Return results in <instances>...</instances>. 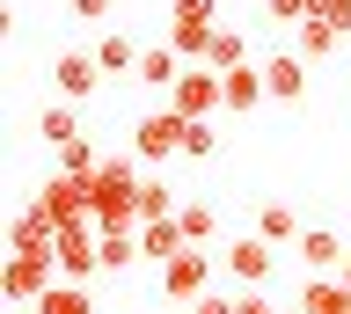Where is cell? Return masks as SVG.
<instances>
[{
	"label": "cell",
	"instance_id": "cell-25",
	"mask_svg": "<svg viewBox=\"0 0 351 314\" xmlns=\"http://www.w3.org/2000/svg\"><path fill=\"white\" fill-rule=\"evenodd\" d=\"M103 161H110V154H95L88 139H73V146H59V176H81V183H88L95 168H103Z\"/></svg>",
	"mask_w": 351,
	"mask_h": 314
},
{
	"label": "cell",
	"instance_id": "cell-12",
	"mask_svg": "<svg viewBox=\"0 0 351 314\" xmlns=\"http://www.w3.org/2000/svg\"><path fill=\"white\" fill-rule=\"evenodd\" d=\"M227 81V117H249L271 103V88H263V66H234V73H219Z\"/></svg>",
	"mask_w": 351,
	"mask_h": 314
},
{
	"label": "cell",
	"instance_id": "cell-19",
	"mask_svg": "<svg viewBox=\"0 0 351 314\" xmlns=\"http://www.w3.org/2000/svg\"><path fill=\"white\" fill-rule=\"evenodd\" d=\"M139 81H147V88H161V95H169L176 81H183V59H176L169 44H154V51H139Z\"/></svg>",
	"mask_w": 351,
	"mask_h": 314
},
{
	"label": "cell",
	"instance_id": "cell-5",
	"mask_svg": "<svg viewBox=\"0 0 351 314\" xmlns=\"http://www.w3.org/2000/svg\"><path fill=\"white\" fill-rule=\"evenodd\" d=\"M183 132H191V117L154 110V117L132 125V154H139V161H169V154H183Z\"/></svg>",
	"mask_w": 351,
	"mask_h": 314
},
{
	"label": "cell",
	"instance_id": "cell-3",
	"mask_svg": "<svg viewBox=\"0 0 351 314\" xmlns=\"http://www.w3.org/2000/svg\"><path fill=\"white\" fill-rule=\"evenodd\" d=\"M169 110L176 117H213V110H227V81H219L213 66H183V81L169 88Z\"/></svg>",
	"mask_w": 351,
	"mask_h": 314
},
{
	"label": "cell",
	"instance_id": "cell-21",
	"mask_svg": "<svg viewBox=\"0 0 351 314\" xmlns=\"http://www.w3.org/2000/svg\"><path fill=\"white\" fill-rule=\"evenodd\" d=\"M154 220H176V190H169L161 176L139 183V226H154Z\"/></svg>",
	"mask_w": 351,
	"mask_h": 314
},
{
	"label": "cell",
	"instance_id": "cell-30",
	"mask_svg": "<svg viewBox=\"0 0 351 314\" xmlns=\"http://www.w3.org/2000/svg\"><path fill=\"white\" fill-rule=\"evenodd\" d=\"M271 23H307V0H263Z\"/></svg>",
	"mask_w": 351,
	"mask_h": 314
},
{
	"label": "cell",
	"instance_id": "cell-33",
	"mask_svg": "<svg viewBox=\"0 0 351 314\" xmlns=\"http://www.w3.org/2000/svg\"><path fill=\"white\" fill-rule=\"evenodd\" d=\"M110 8H117V0H73V15H81V23H103Z\"/></svg>",
	"mask_w": 351,
	"mask_h": 314
},
{
	"label": "cell",
	"instance_id": "cell-18",
	"mask_svg": "<svg viewBox=\"0 0 351 314\" xmlns=\"http://www.w3.org/2000/svg\"><path fill=\"white\" fill-rule=\"evenodd\" d=\"M37 132H44V146H73V139H81V110H73V103H44Z\"/></svg>",
	"mask_w": 351,
	"mask_h": 314
},
{
	"label": "cell",
	"instance_id": "cell-23",
	"mask_svg": "<svg viewBox=\"0 0 351 314\" xmlns=\"http://www.w3.org/2000/svg\"><path fill=\"white\" fill-rule=\"evenodd\" d=\"M176 220H183V234H191V248H205V241H213V234H219V212H213V205H176Z\"/></svg>",
	"mask_w": 351,
	"mask_h": 314
},
{
	"label": "cell",
	"instance_id": "cell-27",
	"mask_svg": "<svg viewBox=\"0 0 351 314\" xmlns=\"http://www.w3.org/2000/svg\"><path fill=\"white\" fill-rule=\"evenodd\" d=\"M95 59H103V73H139V44H132V37H103Z\"/></svg>",
	"mask_w": 351,
	"mask_h": 314
},
{
	"label": "cell",
	"instance_id": "cell-20",
	"mask_svg": "<svg viewBox=\"0 0 351 314\" xmlns=\"http://www.w3.org/2000/svg\"><path fill=\"white\" fill-rule=\"evenodd\" d=\"M337 37H344L337 23H315V15H307V23L293 29V51H300V59H329V51H337Z\"/></svg>",
	"mask_w": 351,
	"mask_h": 314
},
{
	"label": "cell",
	"instance_id": "cell-34",
	"mask_svg": "<svg viewBox=\"0 0 351 314\" xmlns=\"http://www.w3.org/2000/svg\"><path fill=\"white\" fill-rule=\"evenodd\" d=\"M234 314H278V307H271L263 292H241V307H234Z\"/></svg>",
	"mask_w": 351,
	"mask_h": 314
},
{
	"label": "cell",
	"instance_id": "cell-7",
	"mask_svg": "<svg viewBox=\"0 0 351 314\" xmlns=\"http://www.w3.org/2000/svg\"><path fill=\"white\" fill-rule=\"evenodd\" d=\"M51 248H59V220L44 205H22L8 226V256H51Z\"/></svg>",
	"mask_w": 351,
	"mask_h": 314
},
{
	"label": "cell",
	"instance_id": "cell-10",
	"mask_svg": "<svg viewBox=\"0 0 351 314\" xmlns=\"http://www.w3.org/2000/svg\"><path fill=\"white\" fill-rule=\"evenodd\" d=\"M263 88H271V103H300L307 95V59L300 51H271L263 59Z\"/></svg>",
	"mask_w": 351,
	"mask_h": 314
},
{
	"label": "cell",
	"instance_id": "cell-31",
	"mask_svg": "<svg viewBox=\"0 0 351 314\" xmlns=\"http://www.w3.org/2000/svg\"><path fill=\"white\" fill-rule=\"evenodd\" d=\"M241 300H227V292H205V300H191V314H234Z\"/></svg>",
	"mask_w": 351,
	"mask_h": 314
},
{
	"label": "cell",
	"instance_id": "cell-28",
	"mask_svg": "<svg viewBox=\"0 0 351 314\" xmlns=\"http://www.w3.org/2000/svg\"><path fill=\"white\" fill-rule=\"evenodd\" d=\"M139 263V234H103V270H132Z\"/></svg>",
	"mask_w": 351,
	"mask_h": 314
},
{
	"label": "cell",
	"instance_id": "cell-15",
	"mask_svg": "<svg viewBox=\"0 0 351 314\" xmlns=\"http://www.w3.org/2000/svg\"><path fill=\"white\" fill-rule=\"evenodd\" d=\"M293 248H300V263L315 270V278H329V270H344V248H337V234H329V226H307V234H300Z\"/></svg>",
	"mask_w": 351,
	"mask_h": 314
},
{
	"label": "cell",
	"instance_id": "cell-32",
	"mask_svg": "<svg viewBox=\"0 0 351 314\" xmlns=\"http://www.w3.org/2000/svg\"><path fill=\"white\" fill-rule=\"evenodd\" d=\"M176 15L183 23H213V0H176Z\"/></svg>",
	"mask_w": 351,
	"mask_h": 314
},
{
	"label": "cell",
	"instance_id": "cell-13",
	"mask_svg": "<svg viewBox=\"0 0 351 314\" xmlns=\"http://www.w3.org/2000/svg\"><path fill=\"white\" fill-rule=\"evenodd\" d=\"M213 37H219L213 23H183V15H176V23H169V51H176V59H183V66H191V59H197V66H205V59H213Z\"/></svg>",
	"mask_w": 351,
	"mask_h": 314
},
{
	"label": "cell",
	"instance_id": "cell-11",
	"mask_svg": "<svg viewBox=\"0 0 351 314\" xmlns=\"http://www.w3.org/2000/svg\"><path fill=\"white\" fill-rule=\"evenodd\" d=\"M37 205H44V212H51L59 226H66V220H88V183H81V176H51Z\"/></svg>",
	"mask_w": 351,
	"mask_h": 314
},
{
	"label": "cell",
	"instance_id": "cell-24",
	"mask_svg": "<svg viewBox=\"0 0 351 314\" xmlns=\"http://www.w3.org/2000/svg\"><path fill=\"white\" fill-rule=\"evenodd\" d=\"M205 66H213V73L249 66V37H241V29H219V37H213V59H205Z\"/></svg>",
	"mask_w": 351,
	"mask_h": 314
},
{
	"label": "cell",
	"instance_id": "cell-2",
	"mask_svg": "<svg viewBox=\"0 0 351 314\" xmlns=\"http://www.w3.org/2000/svg\"><path fill=\"white\" fill-rule=\"evenodd\" d=\"M51 263H59L66 285H88V278L103 270V234H95V220H66V226H59V248H51Z\"/></svg>",
	"mask_w": 351,
	"mask_h": 314
},
{
	"label": "cell",
	"instance_id": "cell-29",
	"mask_svg": "<svg viewBox=\"0 0 351 314\" xmlns=\"http://www.w3.org/2000/svg\"><path fill=\"white\" fill-rule=\"evenodd\" d=\"M307 15H315V23H337L351 37V0H307Z\"/></svg>",
	"mask_w": 351,
	"mask_h": 314
},
{
	"label": "cell",
	"instance_id": "cell-14",
	"mask_svg": "<svg viewBox=\"0 0 351 314\" xmlns=\"http://www.w3.org/2000/svg\"><path fill=\"white\" fill-rule=\"evenodd\" d=\"M249 234H263L271 248H285V241H300L307 226L293 220V205H285V198H271V205H256V226H249Z\"/></svg>",
	"mask_w": 351,
	"mask_h": 314
},
{
	"label": "cell",
	"instance_id": "cell-17",
	"mask_svg": "<svg viewBox=\"0 0 351 314\" xmlns=\"http://www.w3.org/2000/svg\"><path fill=\"white\" fill-rule=\"evenodd\" d=\"M300 314H351V285H344V278H307Z\"/></svg>",
	"mask_w": 351,
	"mask_h": 314
},
{
	"label": "cell",
	"instance_id": "cell-35",
	"mask_svg": "<svg viewBox=\"0 0 351 314\" xmlns=\"http://www.w3.org/2000/svg\"><path fill=\"white\" fill-rule=\"evenodd\" d=\"M337 278H344V285H351V256H344V270H337Z\"/></svg>",
	"mask_w": 351,
	"mask_h": 314
},
{
	"label": "cell",
	"instance_id": "cell-4",
	"mask_svg": "<svg viewBox=\"0 0 351 314\" xmlns=\"http://www.w3.org/2000/svg\"><path fill=\"white\" fill-rule=\"evenodd\" d=\"M205 292H213V256H205V248H183V256L161 263V300H183V307H191Z\"/></svg>",
	"mask_w": 351,
	"mask_h": 314
},
{
	"label": "cell",
	"instance_id": "cell-8",
	"mask_svg": "<svg viewBox=\"0 0 351 314\" xmlns=\"http://www.w3.org/2000/svg\"><path fill=\"white\" fill-rule=\"evenodd\" d=\"M51 285H59V263L51 256H8V300L15 307H37Z\"/></svg>",
	"mask_w": 351,
	"mask_h": 314
},
{
	"label": "cell",
	"instance_id": "cell-16",
	"mask_svg": "<svg viewBox=\"0 0 351 314\" xmlns=\"http://www.w3.org/2000/svg\"><path fill=\"white\" fill-rule=\"evenodd\" d=\"M183 248H191L183 220H154V226H139V256H154V263H169V256H183Z\"/></svg>",
	"mask_w": 351,
	"mask_h": 314
},
{
	"label": "cell",
	"instance_id": "cell-6",
	"mask_svg": "<svg viewBox=\"0 0 351 314\" xmlns=\"http://www.w3.org/2000/svg\"><path fill=\"white\" fill-rule=\"evenodd\" d=\"M219 263H227V278H241L249 292H263V285H271V270H278V248L263 241V234H241V241H227Z\"/></svg>",
	"mask_w": 351,
	"mask_h": 314
},
{
	"label": "cell",
	"instance_id": "cell-26",
	"mask_svg": "<svg viewBox=\"0 0 351 314\" xmlns=\"http://www.w3.org/2000/svg\"><path fill=\"white\" fill-rule=\"evenodd\" d=\"M183 154H191V161H213V154H219V125H213V117H191V132H183Z\"/></svg>",
	"mask_w": 351,
	"mask_h": 314
},
{
	"label": "cell",
	"instance_id": "cell-1",
	"mask_svg": "<svg viewBox=\"0 0 351 314\" xmlns=\"http://www.w3.org/2000/svg\"><path fill=\"white\" fill-rule=\"evenodd\" d=\"M139 161L110 154L95 176H88V220L103 226V234H139Z\"/></svg>",
	"mask_w": 351,
	"mask_h": 314
},
{
	"label": "cell",
	"instance_id": "cell-9",
	"mask_svg": "<svg viewBox=\"0 0 351 314\" xmlns=\"http://www.w3.org/2000/svg\"><path fill=\"white\" fill-rule=\"evenodd\" d=\"M51 88H59L66 103H88V95L103 88V59H95V51H59V66H51Z\"/></svg>",
	"mask_w": 351,
	"mask_h": 314
},
{
	"label": "cell",
	"instance_id": "cell-22",
	"mask_svg": "<svg viewBox=\"0 0 351 314\" xmlns=\"http://www.w3.org/2000/svg\"><path fill=\"white\" fill-rule=\"evenodd\" d=\"M37 314H95V300H88V285H66L59 278V285L37 300Z\"/></svg>",
	"mask_w": 351,
	"mask_h": 314
}]
</instances>
